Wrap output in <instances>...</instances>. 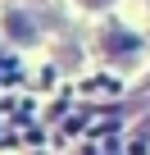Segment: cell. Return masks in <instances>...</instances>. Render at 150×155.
Instances as JSON below:
<instances>
[{
  "mask_svg": "<svg viewBox=\"0 0 150 155\" xmlns=\"http://www.w3.org/2000/svg\"><path fill=\"white\" fill-rule=\"evenodd\" d=\"M5 28H9L14 41H37V18L23 14V9H9V14H5Z\"/></svg>",
  "mask_w": 150,
  "mask_h": 155,
  "instance_id": "obj_2",
  "label": "cell"
},
{
  "mask_svg": "<svg viewBox=\"0 0 150 155\" xmlns=\"http://www.w3.org/2000/svg\"><path fill=\"white\" fill-rule=\"evenodd\" d=\"M82 5H87V9H100V5H109V0H82Z\"/></svg>",
  "mask_w": 150,
  "mask_h": 155,
  "instance_id": "obj_3",
  "label": "cell"
},
{
  "mask_svg": "<svg viewBox=\"0 0 150 155\" xmlns=\"http://www.w3.org/2000/svg\"><path fill=\"white\" fill-rule=\"evenodd\" d=\"M100 50L109 59H123V55H136L141 50V37L127 32V28H109V32H100Z\"/></svg>",
  "mask_w": 150,
  "mask_h": 155,
  "instance_id": "obj_1",
  "label": "cell"
}]
</instances>
